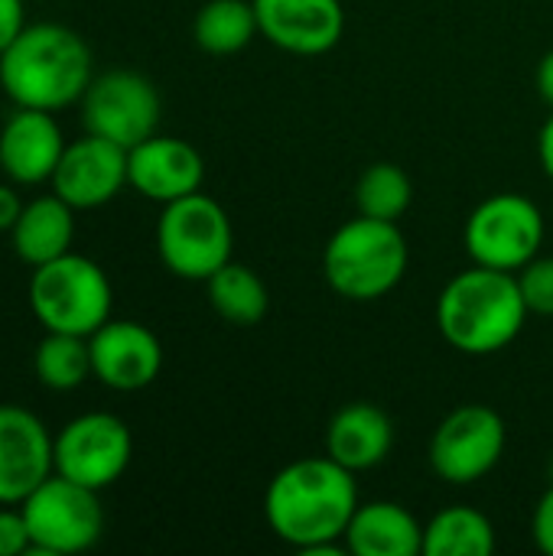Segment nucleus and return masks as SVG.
<instances>
[{"label": "nucleus", "mask_w": 553, "mask_h": 556, "mask_svg": "<svg viewBox=\"0 0 553 556\" xmlns=\"http://www.w3.org/2000/svg\"><path fill=\"white\" fill-rule=\"evenodd\" d=\"M355 508V472L339 466L332 456L284 466L264 492V518L271 531L306 556L342 554Z\"/></svg>", "instance_id": "f257e3e1"}, {"label": "nucleus", "mask_w": 553, "mask_h": 556, "mask_svg": "<svg viewBox=\"0 0 553 556\" xmlns=\"http://www.w3.org/2000/svg\"><path fill=\"white\" fill-rule=\"evenodd\" d=\"M95 78L85 36L65 23H26L0 52V88L13 108L62 111L78 104Z\"/></svg>", "instance_id": "f03ea898"}, {"label": "nucleus", "mask_w": 553, "mask_h": 556, "mask_svg": "<svg viewBox=\"0 0 553 556\" xmlns=\"http://www.w3.org/2000/svg\"><path fill=\"white\" fill-rule=\"evenodd\" d=\"M528 319L518 277L495 267L456 274L437 300V329L463 355H495L508 349Z\"/></svg>", "instance_id": "7ed1b4c3"}, {"label": "nucleus", "mask_w": 553, "mask_h": 556, "mask_svg": "<svg viewBox=\"0 0 553 556\" xmlns=\"http://www.w3.org/2000/svg\"><path fill=\"white\" fill-rule=\"evenodd\" d=\"M407 270V241L398 222L359 215L336 228L323 251V274L332 293L352 303L388 296Z\"/></svg>", "instance_id": "20e7f679"}, {"label": "nucleus", "mask_w": 553, "mask_h": 556, "mask_svg": "<svg viewBox=\"0 0 553 556\" xmlns=\"http://www.w3.org/2000/svg\"><path fill=\"white\" fill-rule=\"evenodd\" d=\"M26 300L46 332H68L88 339L111 319L114 290L101 264L68 251L49 264L33 267Z\"/></svg>", "instance_id": "39448f33"}, {"label": "nucleus", "mask_w": 553, "mask_h": 556, "mask_svg": "<svg viewBox=\"0 0 553 556\" xmlns=\"http://www.w3.org/2000/svg\"><path fill=\"white\" fill-rule=\"evenodd\" d=\"M235 231L228 212L205 192L166 202L156 222V251L169 274L183 280H209L231 261Z\"/></svg>", "instance_id": "423d86ee"}, {"label": "nucleus", "mask_w": 553, "mask_h": 556, "mask_svg": "<svg viewBox=\"0 0 553 556\" xmlns=\"http://www.w3.org/2000/svg\"><path fill=\"white\" fill-rule=\"evenodd\" d=\"M23 518L33 538V554L68 556L98 544L104 531V511L98 492L52 472L23 502Z\"/></svg>", "instance_id": "0eeeda50"}, {"label": "nucleus", "mask_w": 553, "mask_h": 556, "mask_svg": "<svg viewBox=\"0 0 553 556\" xmlns=\"http://www.w3.org/2000/svg\"><path fill=\"white\" fill-rule=\"evenodd\" d=\"M463 241L473 264L518 274L544 244V215L518 192H495L473 208Z\"/></svg>", "instance_id": "6e6552de"}, {"label": "nucleus", "mask_w": 553, "mask_h": 556, "mask_svg": "<svg viewBox=\"0 0 553 556\" xmlns=\"http://www.w3.org/2000/svg\"><path fill=\"white\" fill-rule=\"evenodd\" d=\"M78 104L85 130L114 140L124 150L153 137L163 111L156 85L130 68H111L95 75Z\"/></svg>", "instance_id": "1a4fd4ad"}, {"label": "nucleus", "mask_w": 553, "mask_h": 556, "mask_svg": "<svg viewBox=\"0 0 553 556\" xmlns=\"http://www.w3.org/2000/svg\"><path fill=\"white\" fill-rule=\"evenodd\" d=\"M55 472L95 492L114 485L134 456V437L114 414L91 410L68 420L52 443Z\"/></svg>", "instance_id": "9d476101"}, {"label": "nucleus", "mask_w": 553, "mask_h": 556, "mask_svg": "<svg viewBox=\"0 0 553 556\" xmlns=\"http://www.w3.org/2000/svg\"><path fill=\"white\" fill-rule=\"evenodd\" d=\"M505 453V420L489 404L456 407L440 420L430 440V469L450 485L486 479Z\"/></svg>", "instance_id": "9b49d317"}, {"label": "nucleus", "mask_w": 553, "mask_h": 556, "mask_svg": "<svg viewBox=\"0 0 553 556\" xmlns=\"http://www.w3.org/2000/svg\"><path fill=\"white\" fill-rule=\"evenodd\" d=\"M49 186L75 212L101 208L127 186V150L85 130V137L65 143Z\"/></svg>", "instance_id": "f8f14e48"}, {"label": "nucleus", "mask_w": 553, "mask_h": 556, "mask_svg": "<svg viewBox=\"0 0 553 556\" xmlns=\"http://www.w3.org/2000/svg\"><path fill=\"white\" fill-rule=\"evenodd\" d=\"M55 437L46 424L16 404H0V505H20L55 472Z\"/></svg>", "instance_id": "ddd939ff"}, {"label": "nucleus", "mask_w": 553, "mask_h": 556, "mask_svg": "<svg viewBox=\"0 0 553 556\" xmlns=\"http://www.w3.org/2000/svg\"><path fill=\"white\" fill-rule=\"evenodd\" d=\"M88 349L95 378L111 391H140L163 368L160 339L134 319H108L88 336Z\"/></svg>", "instance_id": "4468645a"}, {"label": "nucleus", "mask_w": 553, "mask_h": 556, "mask_svg": "<svg viewBox=\"0 0 553 556\" xmlns=\"http://www.w3.org/2000/svg\"><path fill=\"white\" fill-rule=\"evenodd\" d=\"M261 36L293 55H323L345 33L342 0H251Z\"/></svg>", "instance_id": "2eb2a0df"}, {"label": "nucleus", "mask_w": 553, "mask_h": 556, "mask_svg": "<svg viewBox=\"0 0 553 556\" xmlns=\"http://www.w3.org/2000/svg\"><path fill=\"white\" fill-rule=\"evenodd\" d=\"M205 163L199 150L179 137L153 134L127 150V186L150 202H176L202 189Z\"/></svg>", "instance_id": "dca6fc26"}, {"label": "nucleus", "mask_w": 553, "mask_h": 556, "mask_svg": "<svg viewBox=\"0 0 553 556\" xmlns=\"http://www.w3.org/2000/svg\"><path fill=\"white\" fill-rule=\"evenodd\" d=\"M65 143L52 111L13 108L0 127V169L16 186H42L52 179Z\"/></svg>", "instance_id": "f3484780"}, {"label": "nucleus", "mask_w": 553, "mask_h": 556, "mask_svg": "<svg viewBox=\"0 0 553 556\" xmlns=\"http://www.w3.org/2000/svg\"><path fill=\"white\" fill-rule=\"evenodd\" d=\"M391 446H394V424L381 407H375L368 401L345 404L329 420L326 456H332L339 466H345L352 472L375 469L378 463L388 459Z\"/></svg>", "instance_id": "a211bd4d"}, {"label": "nucleus", "mask_w": 553, "mask_h": 556, "mask_svg": "<svg viewBox=\"0 0 553 556\" xmlns=\"http://www.w3.org/2000/svg\"><path fill=\"white\" fill-rule=\"evenodd\" d=\"M72 238H75V208L55 192L29 199L16 225L10 228V248L26 267H39L68 254Z\"/></svg>", "instance_id": "6ab92c4d"}, {"label": "nucleus", "mask_w": 553, "mask_h": 556, "mask_svg": "<svg viewBox=\"0 0 553 556\" xmlns=\"http://www.w3.org/2000/svg\"><path fill=\"white\" fill-rule=\"evenodd\" d=\"M345 551L355 556H417L424 554V525L398 502H368L349 521Z\"/></svg>", "instance_id": "aec40b11"}, {"label": "nucleus", "mask_w": 553, "mask_h": 556, "mask_svg": "<svg viewBox=\"0 0 553 556\" xmlns=\"http://www.w3.org/2000/svg\"><path fill=\"white\" fill-rule=\"evenodd\" d=\"M205 290H209V306L225 323L241 326V329L257 326L271 309L267 283L248 264H238V261H228L225 267H218L205 280Z\"/></svg>", "instance_id": "412c9836"}, {"label": "nucleus", "mask_w": 553, "mask_h": 556, "mask_svg": "<svg viewBox=\"0 0 553 556\" xmlns=\"http://www.w3.org/2000/svg\"><path fill=\"white\" fill-rule=\"evenodd\" d=\"M492 551L495 528L469 505L443 508L424 525V556H492Z\"/></svg>", "instance_id": "4be33fe9"}, {"label": "nucleus", "mask_w": 553, "mask_h": 556, "mask_svg": "<svg viewBox=\"0 0 553 556\" xmlns=\"http://www.w3.org/2000/svg\"><path fill=\"white\" fill-rule=\"evenodd\" d=\"M261 33L251 0H209L196 13L192 36L209 55L241 52Z\"/></svg>", "instance_id": "5701e85b"}, {"label": "nucleus", "mask_w": 553, "mask_h": 556, "mask_svg": "<svg viewBox=\"0 0 553 556\" xmlns=\"http://www.w3.org/2000/svg\"><path fill=\"white\" fill-rule=\"evenodd\" d=\"M36 381L49 391H75L81 388L91 371V349L85 336L68 332H46L33 352Z\"/></svg>", "instance_id": "b1692460"}, {"label": "nucleus", "mask_w": 553, "mask_h": 556, "mask_svg": "<svg viewBox=\"0 0 553 556\" xmlns=\"http://www.w3.org/2000/svg\"><path fill=\"white\" fill-rule=\"evenodd\" d=\"M414 186L411 176L398 163H372L355 182V208L359 215L398 222L411 205Z\"/></svg>", "instance_id": "393cba45"}, {"label": "nucleus", "mask_w": 553, "mask_h": 556, "mask_svg": "<svg viewBox=\"0 0 553 556\" xmlns=\"http://www.w3.org/2000/svg\"><path fill=\"white\" fill-rule=\"evenodd\" d=\"M515 277L528 313L553 316V257H531Z\"/></svg>", "instance_id": "a878e982"}, {"label": "nucleus", "mask_w": 553, "mask_h": 556, "mask_svg": "<svg viewBox=\"0 0 553 556\" xmlns=\"http://www.w3.org/2000/svg\"><path fill=\"white\" fill-rule=\"evenodd\" d=\"M33 554V538L20 505H0V556Z\"/></svg>", "instance_id": "bb28decb"}, {"label": "nucleus", "mask_w": 553, "mask_h": 556, "mask_svg": "<svg viewBox=\"0 0 553 556\" xmlns=\"http://www.w3.org/2000/svg\"><path fill=\"white\" fill-rule=\"evenodd\" d=\"M531 534H535V544L541 554L553 556V482L548 485V492L541 495L538 508H535V518H531Z\"/></svg>", "instance_id": "cd10ccee"}, {"label": "nucleus", "mask_w": 553, "mask_h": 556, "mask_svg": "<svg viewBox=\"0 0 553 556\" xmlns=\"http://www.w3.org/2000/svg\"><path fill=\"white\" fill-rule=\"evenodd\" d=\"M23 26H26V3L0 0V52L23 33Z\"/></svg>", "instance_id": "c85d7f7f"}, {"label": "nucleus", "mask_w": 553, "mask_h": 556, "mask_svg": "<svg viewBox=\"0 0 553 556\" xmlns=\"http://www.w3.org/2000/svg\"><path fill=\"white\" fill-rule=\"evenodd\" d=\"M23 199H20V192H16V182H0V231H10L13 225H16V218H20V212H23Z\"/></svg>", "instance_id": "c756f323"}, {"label": "nucleus", "mask_w": 553, "mask_h": 556, "mask_svg": "<svg viewBox=\"0 0 553 556\" xmlns=\"http://www.w3.org/2000/svg\"><path fill=\"white\" fill-rule=\"evenodd\" d=\"M538 94L553 111V49L538 62Z\"/></svg>", "instance_id": "7c9ffc66"}, {"label": "nucleus", "mask_w": 553, "mask_h": 556, "mask_svg": "<svg viewBox=\"0 0 553 556\" xmlns=\"http://www.w3.org/2000/svg\"><path fill=\"white\" fill-rule=\"evenodd\" d=\"M538 156H541V169L548 173V179L553 182V114L548 117V124L541 127V137H538Z\"/></svg>", "instance_id": "2f4dec72"}]
</instances>
